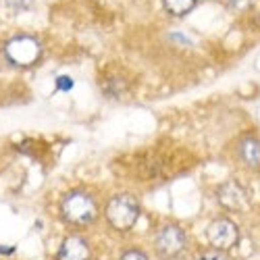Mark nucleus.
<instances>
[{
  "label": "nucleus",
  "instance_id": "obj_1",
  "mask_svg": "<svg viewBox=\"0 0 260 260\" xmlns=\"http://www.w3.org/2000/svg\"><path fill=\"white\" fill-rule=\"evenodd\" d=\"M106 221L117 231H129L140 219V202L134 193H119L106 204Z\"/></svg>",
  "mask_w": 260,
  "mask_h": 260
},
{
  "label": "nucleus",
  "instance_id": "obj_2",
  "mask_svg": "<svg viewBox=\"0 0 260 260\" xmlns=\"http://www.w3.org/2000/svg\"><path fill=\"white\" fill-rule=\"evenodd\" d=\"M60 214L71 225H90L98 216V206L90 193L71 191L60 202Z\"/></svg>",
  "mask_w": 260,
  "mask_h": 260
},
{
  "label": "nucleus",
  "instance_id": "obj_3",
  "mask_svg": "<svg viewBox=\"0 0 260 260\" xmlns=\"http://www.w3.org/2000/svg\"><path fill=\"white\" fill-rule=\"evenodd\" d=\"M40 54H42V46L31 36H17L9 40L5 46L7 60L11 64H17V67H29L40 58Z\"/></svg>",
  "mask_w": 260,
  "mask_h": 260
},
{
  "label": "nucleus",
  "instance_id": "obj_4",
  "mask_svg": "<svg viewBox=\"0 0 260 260\" xmlns=\"http://www.w3.org/2000/svg\"><path fill=\"white\" fill-rule=\"evenodd\" d=\"M154 248H156V254L162 260L175 258L185 248V233H183V229L177 227V225H165V227H160L156 237H154Z\"/></svg>",
  "mask_w": 260,
  "mask_h": 260
},
{
  "label": "nucleus",
  "instance_id": "obj_5",
  "mask_svg": "<svg viewBox=\"0 0 260 260\" xmlns=\"http://www.w3.org/2000/svg\"><path fill=\"white\" fill-rule=\"evenodd\" d=\"M206 235H208V242L212 248L227 252L240 242V227H237L231 219H214L208 225Z\"/></svg>",
  "mask_w": 260,
  "mask_h": 260
},
{
  "label": "nucleus",
  "instance_id": "obj_6",
  "mask_svg": "<svg viewBox=\"0 0 260 260\" xmlns=\"http://www.w3.org/2000/svg\"><path fill=\"white\" fill-rule=\"evenodd\" d=\"M216 200L227 210L244 212L250 206V193L240 181H225L216 189Z\"/></svg>",
  "mask_w": 260,
  "mask_h": 260
},
{
  "label": "nucleus",
  "instance_id": "obj_7",
  "mask_svg": "<svg viewBox=\"0 0 260 260\" xmlns=\"http://www.w3.org/2000/svg\"><path fill=\"white\" fill-rule=\"evenodd\" d=\"M90 256L92 252H90L88 242L81 235H69L62 240L56 260H90Z\"/></svg>",
  "mask_w": 260,
  "mask_h": 260
},
{
  "label": "nucleus",
  "instance_id": "obj_8",
  "mask_svg": "<svg viewBox=\"0 0 260 260\" xmlns=\"http://www.w3.org/2000/svg\"><path fill=\"white\" fill-rule=\"evenodd\" d=\"M237 154L244 160L246 167L260 171V140L256 136H246L242 138L240 146H237Z\"/></svg>",
  "mask_w": 260,
  "mask_h": 260
},
{
  "label": "nucleus",
  "instance_id": "obj_9",
  "mask_svg": "<svg viewBox=\"0 0 260 260\" xmlns=\"http://www.w3.org/2000/svg\"><path fill=\"white\" fill-rule=\"evenodd\" d=\"M165 11L173 17H183L187 15L193 7H196V0H162Z\"/></svg>",
  "mask_w": 260,
  "mask_h": 260
},
{
  "label": "nucleus",
  "instance_id": "obj_10",
  "mask_svg": "<svg viewBox=\"0 0 260 260\" xmlns=\"http://www.w3.org/2000/svg\"><path fill=\"white\" fill-rule=\"evenodd\" d=\"M5 3H7V7L13 9L15 13H25V11H29V9L34 7L36 0H5Z\"/></svg>",
  "mask_w": 260,
  "mask_h": 260
},
{
  "label": "nucleus",
  "instance_id": "obj_11",
  "mask_svg": "<svg viewBox=\"0 0 260 260\" xmlns=\"http://www.w3.org/2000/svg\"><path fill=\"white\" fill-rule=\"evenodd\" d=\"M196 260H229V256H227L223 250L210 248V250H204V252H200V256H198Z\"/></svg>",
  "mask_w": 260,
  "mask_h": 260
},
{
  "label": "nucleus",
  "instance_id": "obj_12",
  "mask_svg": "<svg viewBox=\"0 0 260 260\" xmlns=\"http://www.w3.org/2000/svg\"><path fill=\"white\" fill-rule=\"evenodd\" d=\"M252 3L254 0H225L227 9H231V11H246Z\"/></svg>",
  "mask_w": 260,
  "mask_h": 260
},
{
  "label": "nucleus",
  "instance_id": "obj_13",
  "mask_svg": "<svg viewBox=\"0 0 260 260\" xmlns=\"http://www.w3.org/2000/svg\"><path fill=\"white\" fill-rule=\"evenodd\" d=\"M119 260H148V256L142 250H127Z\"/></svg>",
  "mask_w": 260,
  "mask_h": 260
},
{
  "label": "nucleus",
  "instance_id": "obj_14",
  "mask_svg": "<svg viewBox=\"0 0 260 260\" xmlns=\"http://www.w3.org/2000/svg\"><path fill=\"white\" fill-rule=\"evenodd\" d=\"M56 88H58L60 92H67V90H71V88H73V81H71L69 77L60 75V77H56Z\"/></svg>",
  "mask_w": 260,
  "mask_h": 260
}]
</instances>
